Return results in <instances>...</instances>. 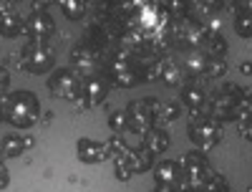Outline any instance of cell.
I'll use <instances>...</instances> for the list:
<instances>
[{
	"label": "cell",
	"mask_w": 252,
	"mask_h": 192,
	"mask_svg": "<svg viewBox=\"0 0 252 192\" xmlns=\"http://www.w3.org/2000/svg\"><path fill=\"white\" fill-rule=\"evenodd\" d=\"M106 149H109V154H111V157H116V154H124L129 147H126L124 134H111V139L106 142Z\"/></svg>",
	"instance_id": "obj_19"
},
{
	"label": "cell",
	"mask_w": 252,
	"mask_h": 192,
	"mask_svg": "<svg viewBox=\"0 0 252 192\" xmlns=\"http://www.w3.org/2000/svg\"><path fill=\"white\" fill-rule=\"evenodd\" d=\"M76 152H78V159L83 164H101V162H106L111 154H109V149L106 144H101V142H94V139H81L76 144Z\"/></svg>",
	"instance_id": "obj_6"
},
{
	"label": "cell",
	"mask_w": 252,
	"mask_h": 192,
	"mask_svg": "<svg viewBox=\"0 0 252 192\" xmlns=\"http://www.w3.org/2000/svg\"><path fill=\"white\" fill-rule=\"evenodd\" d=\"M28 149L26 137H18V134H8L0 139V157H20Z\"/></svg>",
	"instance_id": "obj_13"
},
{
	"label": "cell",
	"mask_w": 252,
	"mask_h": 192,
	"mask_svg": "<svg viewBox=\"0 0 252 192\" xmlns=\"http://www.w3.org/2000/svg\"><path fill=\"white\" fill-rule=\"evenodd\" d=\"M71 69H73L76 74H81V76H91L94 69H96V61H94L91 51H86V48L71 51Z\"/></svg>",
	"instance_id": "obj_10"
},
{
	"label": "cell",
	"mask_w": 252,
	"mask_h": 192,
	"mask_svg": "<svg viewBox=\"0 0 252 192\" xmlns=\"http://www.w3.org/2000/svg\"><path fill=\"white\" fill-rule=\"evenodd\" d=\"M207 38H209V48H212V51H215L217 56H222V53L227 51V43H224L222 38H217L215 33H212V36H207Z\"/></svg>",
	"instance_id": "obj_23"
},
{
	"label": "cell",
	"mask_w": 252,
	"mask_h": 192,
	"mask_svg": "<svg viewBox=\"0 0 252 192\" xmlns=\"http://www.w3.org/2000/svg\"><path fill=\"white\" fill-rule=\"evenodd\" d=\"M58 5L63 8L66 18H71V20H78V18H83V13H86V5H83L81 0H61Z\"/></svg>",
	"instance_id": "obj_18"
},
{
	"label": "cell",
	"mask_w": 252,
	"mask_h": 192,
	"mask_svg": "<svg viewBox=\"0 0 252 192\" xmlns=\"http://www.w3.org/2000/svg\"><path fill=\"white\" fill-rule=\"evenodd\" d=\"M3 112H5V119L18 126V129H28L33 126V121L38 119V112H40V104H38V96L33 91H15L13 96H5L3 99Z\"/></svg>",
	"instance_id": "obj_1"
},
{
	"label": "cell",
	"mask_w": 252,
	"mask_h": 192,
	"mask_svg": "<svg viewBox=\"0 0 252 192\" xmlns=\"http://www.w3.org/2000/svg\"><path fill=\"white\" fill-rule=\"evenodd\" d=\"M182 99H184V104H187L192 112H199L202 104H204V94H202L197 86H187V89L182 91Z\"/></svg>",
	"instance_id": "obj_16"
},
{
	"label": "cell",
	"mask_w": 252,
	"mask_h": 192,
	"mask_svg": "<svg viewBox=\"0 0 252 192\" xmlns=\"http://www.w3.org/2000/svg\"><path fill=\"white\" fill-rule=\"evenodd\" d=\"M177 116H179V106H177V104H164L157 119H159V121H174Z\"/></svg>",
	"instance_id": "obj_21"
},
{
	"label": "cell",
	"mask_w": 252,
	"mask_h": 192,
	"mask_svg": "<svg viewBox=\"0 0 252 192\" xmlns=\"http://www.w3.org/2000/svg\"><path fill=\"white\" fill-rule=\"evenodd\" d=\"M126 114H129V129L131 132H149L152 129V109L149 104H146V99H139V101H131L129 109H126Z\"/></svg>",
	"instance_id": "obj_5"
},
{
	"label": "cell",
	"mask_w": 252,
	"mask_h": 192,
	"mask_svg": "<svg viewBox=\"0 0 252 192\" xmlns=\"http://www.w3.org/2000/svg\"><path fill=\"white\" fill-rule=\"evenodd\" d=\"M179 172H182V167L179 162H172V159H166V162H159L154 167V177L159 185H174L179 180Z\"/></svg>",
	"instance_id": "obj_12"
},
{
	"label": "cell",
	"mask_w": 252,
	"mask_h": 192,
	"mask_svg": "<svg viewBox=\"0 0 252 192\" xmlns=\"http://www.w3.org/2000/svg\"><path fill=\"white\" fill-rule=\"evenodd\" d=\"M8 182H10V175H8V169H5V164L0 162V190H3V187H8Z\"/></svg>",
	"instance_id": "obj_25"
},
{
	"label": "cell",
	"mask_w": 252,
	"mask_h": 192,
	"mask_svg": "<svg viewBox=\"0 0 252 192\" xmlns=\"http://www.w3.org/2000/svg\"><path fill=\"white\" fill-rule=\"evenodd\" d=\"M152 192H174V190H172V185H159V182H157V187H154Z\"/></svg>",
	"instance_id": "obj_26"
},
{
	"label": "cell",
	"mask_w": 252,
	"mask_h": 192,
	"mask_svg": "<svg viewBox=\"0 0 252 192\" xmlns=\"http://www.w3.org/2000/svg\"><path fill=\"white\" fill-rule=\"evenodd\" d=\"M8 83H10V74H8L3 66H0V94L8 89Z\"/></svg>",
	"instance_id": "obj_24"
},
{
	"label": "cell",
	"mask_w": 252,
	"mask_h": 192,
	"mask_svg": "<svg viewBox=\"0 0 252 192\" xmlns=\"http://www.w3.org/2000/svg\"><path fill=\"white\" fill-rule=\"evenodd\" d=\"M109 129H111V134H124L126 129H129V114L126 112H111Z\"/></svg>",
	"instance_id": "obj_17"
},
{
	"label": "cell",
	"mask_w": 252,
	"mask_h": 192,
	"mask_svg": "<svg viewBox=\"0 0 252 192\" xmlns=\"http://www.w3.org/2000/svg\"><path fill=\"white\" fill-rule=\"evenodd\" d=\"M48 91L56 96V99H66V101H73L78 94H81V81H78V74L73 69H56L48 78Z\"/></svg>",
	"instance_id": "obj_3"
},
{
	"label": "cell",
	"mask_w": 252,
	"mask_h": 192,
	"mask_svg": "<svg viewBox=\"0 0 252 192\" xmlns=\"http://www.w3.org/2000/svg\"><path fill=\"white\" fill-rule=\"evenodd\" d=\"M53 31H56L53 18H51L48 13H43V10H38V13H33V15L26 20V31H23V33H28L33 40H46Z\"/></svg>",
	"instance_id": "obj_8"
},
{
	"label": "cell",
	"mask_w": 252,
	"mask_h": 192,
	"mask_svg": "<svg viewBox=\"0 0 252 192\" xmlns=\"http://www.w3.org/2000/svg\"><path fill=\"white\" fill-rule=\"evenodd\" d=\"M159 76L169 83V86H177L179 78H182V71H179V66H177L174 61H164L161 66H159Z\"/></svg>",
	"instance_id": "obj_15"
},
{
	"label": "cell",
	"mask_w": 252,
	"mask_h": 192,
	"mask_svg": "<svg viewBox=\"0 0 252 192\" xmlns=\"http://www.w3.org/2000/svg\"><path fill=\"white\" fill-rule=\"evenodd\" d=\"M204 71H207V76H222L224 74V63L217 61V58H212V61H207Z\"/></svg>",
	"instance_id": "obj_22"
},
{
	"label": "cell",
	"mask_w": 252,
	"mask_h": 192,
	"mask_svg": "<svg viewBox=\"0 0 252 192\" xmlns=\"http://www.w3.org/2000/svg\"><path fill=\"white\" fill-rule=\"evenodd\" d=\"M235 31L242 36V38H250L252 36V15H240L235 20Z\"/></svg>",
	"instance_id": "obj_20"
},
{
	"label": "cell",
	"mask_w": 252,
	"mask_h": 192,
	"mask_svg": "<svg viewBox=\"0 0 252 192\" xmlns=\"http://www.w3.org/2000/svg\"><path fill=\"white\" fill-rule=\"evenodd\" d=\"M20 61H23L26 71H31V74H46L53 66L56 53H53V48L46 43V40H28Z\"/></svg>",
	"instance_id": "obj_2"
},
{
	"label": "cell",
	"mask_w": 252,
	"mask_h": 192,
	"mask_svg": "<svg viewBox=\"0 0 252 192\" xmlns=\"http://www.w3.org/2000/svg\"><path fill=\"white\" fill-rule=\"evenodd\" d=\"M189 139L199 147H212L220 142V124L215 121H194L189 124Z\"/></svg>",
	"instance_id": "obj_7"
},
{
	"label": "cell",
	"mask_w": 252,
	"mask_h": 192,
	"mask_svg": "<svg viewBox=\"0 0 252 192\" xmlns=\"http://www.w3.org/2000/svg\"><path fill=\"white\" fill-rule=\"evenodd\" d=\"M26 31V23L20 20V15L18 13H3L0 15V33H3L5 38H15V36H20Z\"/></svg>",
	"instance_id": "obj_14"
},
{
	"label": "cell",
	"mask_w": 252,
	"mask_h": 192,
	"mask_svg": "<svg viewBox=\"0 0 252 192\" xmlns=\"http://www.w3.org/2000/svg\"><path fill=\"white\" fill-rule=\"evenodd\" d=\"M144 147L154 154L166 152V147H169V134H166L164 129H159V126H152L149 132H144Z\"/></svg>",
	"instance_id": "obj_11"
},
{
	"label": "cell",
	"mask_w": 252,
	"mask_h": 192,
	"mask_svg": "<svg viewBox=\"0 0 252 192\" xmlns=\"http://www.w3.org/2000/svg\"><path fill=\"white\" fill-rule=\"evenodd\" d=\"M240 69H242V74H247V76H250V74H252V63H242Z\"/></svg>",
	"instance_id": "obj_27"
},
{
	"label": "cell",
	"mask_w": 252,
	"mask_h": 192,
	"mask_svg": "<svg viewBox=\"0 0 252 192\" xmlns=\"http://www.w3.org/2000/svg\"><path fill=\"white\" fill-rule=\"evenodd\" d=\"M245 109H247V112H250V114H252V94H250V96H247V106H245Z\"/></svg>",
	"instance_id": "obj_28"
},
{
	"label": "cell",
	"mask_w": 252,
	"mask_h": 192,
	"mask_svg": "<svg viewBox=\"0 0 252 192\" xmlns=\"http://www.w3.org/2000/svg\"><path fill=\"white\" fill-rule=\"evenodd\" d=\"M106 99V83L98 78H89L86 83H81V94L73 99L76 109H89L94 104H101Z\"/></svg>",
	"instance_id": "obj_4"
},
{
	"label": "cell",
	"mask_w": 252,
	"mask_h": 192,
	"mask_svg": "<svg viewBox=\"0 0 252 192\" xmlns=\"http://www.w3.org/2000/svg\"><path fill=\"white\" fill-rule=\"evenodd\" d=\"M111 76H114V83L121 86V89H129V86L136 83V71L131 69V63L124 56H116L111 61Z\"/></svg>",
	"instance_id": "obj_9"
}]
</instances>
